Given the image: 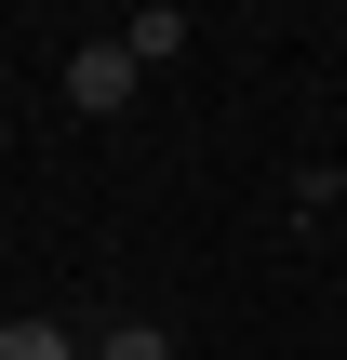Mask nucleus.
Returning <instances> with one entry per match:
<instances>
[{
  "mask_svg": "<svg viewBox=\"0 0 347 360\" xmlns=\"http://www.w3.org/2000/svg\"><path fill=\"white\" fill-rule=\"evenodd\" d=\"M134 80H147V67H134L120 40H80V53H67V107H80V120H120Z\"/></svg>",
  "mask_w": 347,
  "mask_h": 360,
  "instance_id": "f257e3e1",
  "label": "nucleus"
},
{
  "mask_svg": "<svg viewBox=\"0 0 347 360\" xmlns=\"http://www.w3.org/2000/svg\"><path fill=\"white\" fill-rule=\"evenodd\" d=\"M120 53H134V67H160V53H187V13H174V0H147V13L120 27Z\"/></svg>",
  "mask_w": 347,
  "mask_h": 360,
  "instance_id": "f03ea898",
  "label": "nucleus"
},
{
  "mask_svg": "<svg viewBox=\"0 0 347 360\" xmlns=\"http://www.w3.org/2000/svg\"><path fill=\"white\" fill-rule=\"evenodd\" d=\"M94 360H174V334H160V321H107V347Z\"/></svg>",
  "mask_w": 347,
  "mask_h": 360,
  "instance_id": "7ed1b4c3",
  "label": "nucleus"
},
{
  "mask_svg": "<svg viewBox=\"0 0 347 360\" xmlns=\"http://www.w3.org/2000/svg\"><path fill=\"white\" fill-rule=\"evenodd\" d=\"M0 360H80V347H67L53 321H0Z\"/></svg>",
  "mask_w": 347,
  "mask_h": 360,
  "instance_id": "20e7f679",
  "label": "nucleus"
},
{
  "mask_svg": "<svg viewBox=\"0 0 347 360\" xmlns=\"http://www.w3.org/2000/svg\"><path fill=\"white\" fill-rule=\"evenodd\" d=\"M0 254H13V240H0Z\"/></svg>",
  "mask_w": 347,
  "mask_h": 360,
  "instance_id": "39448f33",
  "label": "nucleus"
}]
</instances>
